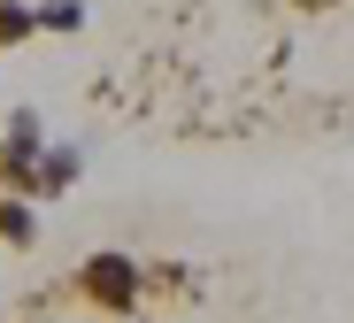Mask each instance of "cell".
Wrapping results in <instances>:
<instances>
[{
    "label": "cell",
    "instance_id": "cell-1",
    "mask_svg": "<svg viewBox=\"0 0 354 323\" xmlns=\"http://www.w3.org/2000/svg\"><path fill=\"white\" fill-rule=\"evenodd\" d=\"M139 293H147V270L131 262V254L108 246V254H85V262H77V300L100 308V315H131Z\"/></svg>",
    "mask_w": 354,
    "mask_h": 323
},
{
    "label": "cell",
    "instance_id": "cell-7",
    "mask_svg": "<svg viewBox=\"0 0 354 323\" xmlns=\"http://www.w3.org/2000/svg\"><path fill=\"white\" fill-rule=\"evenodd\" d=\"M292 8H301V16H331V8H339V0H292Z\"/></svg>",
    "mask_w": 354,
    "mask_h": 323
},
{
    "label": "cell",
    "instance_id": "cell-6",
    "mask_svg": "<svg viewBox=\"0 0 354 323\" xmlns=\"http://www.w3.org/2000/svg\"><path fill=\"white\" fill-rule=\"evenodd\" d=\"M77 24H85L77 0H46V8H39V31H77Z\"/></svg>",
    "mask_w": 354,
    "mask_h": 323
},
{
    "label": "cell",
    "instance_id": "cell-4",
    "mask_svg": "<svg viewBox=\"0 0 354 323\" xmlns=\"http://www.w3.org/2000/svg\"><path fill=\"white\" fill-rule=\"evenodd\" d=\"M0 239L8 246H39V216H31L24 192H0Z\"/></svg>",
    "mask_w": 354,
    "mask_h": 323
},
{
    "label": "cell",
    "instance_id": "cell-2",
    "mask_svg": "<svg viewBox=\"0 0 354 323\" xmlns=\"http://www.w3.org/2000/svg\"><path fill=\"white\" fill-rule=\"evenodd\" d=\"M0 192H39V116H8V139H0Z\"/></svg>",
    "mask_w": 354,
    "mask_h": 323
},
{
    "label": "cell",
    "instance_id": "cell-3",
    "mask_svg": "<svg viewBox=\"0 0 354 323\" xmlns=\"http://www.w3.org/2000/svg\"><path fill=\"white\" fill-rule=\"evenodd\" d=\"M77 169H85V162H77L70 147H39V192H31V201H54V192H70V185H77Z\"/></svg>",
    "mask_w": 354,
    "mask_h": 323
},
{
    "label": "cell",
    "instance_id": "cell-5",
    "mask_svg": "<svg viewBox=\"0 0 354 323\" xmlns=\"http://www.w3.org/2000/svg\"><path fill=\"white\" fill-rule=\"evenodd\" d=\"M39 39V8H24V0H0V46H31Z\"/></svg>",
    "mask_w": 354,
    "mask_h": 323
}]
</instances>
